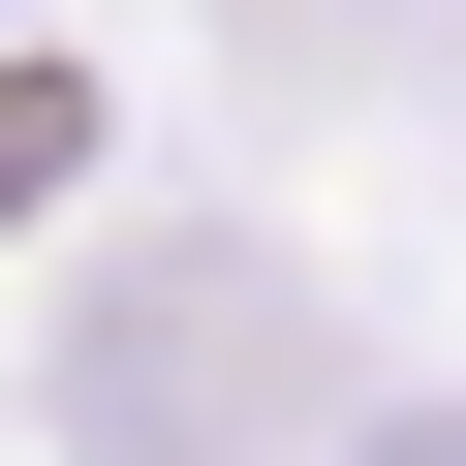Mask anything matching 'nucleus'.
<instances>
[{
	"label": "nucleus",
	"mask_w": 466,
	"mask_h": 466,
	"mask_svg": "<svg viewBox=\"0 0 466 466\" xmlns=\"http://www.w3.org/2000/svg\"><path fill=\"white\" fill-rule=\"evenodd\" d=\"M404 466H466V435H404Z\"/></svg>",
	"instance_id": "1"
}]
</instances>
